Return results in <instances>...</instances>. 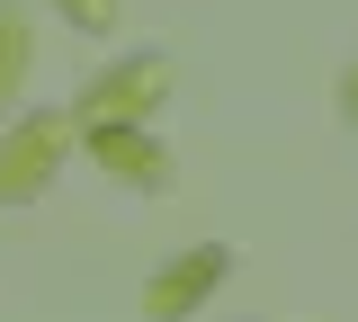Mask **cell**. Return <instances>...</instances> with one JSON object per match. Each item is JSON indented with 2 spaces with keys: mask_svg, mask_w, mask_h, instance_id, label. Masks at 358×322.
I'll return each instance as SVG.
<instances>
[{
  "mask_svg": "<svg viewBox=\"0 0 358 322\" xmlns=\"http://www.w3.org/2000/svg\"><path fill=\"white\" fill-rule=\"evenodd\" d=\"M206 277H224V251H197V260H179V269L152 286V314H162V322H179V314H188V295H197Z\"/></svg>",
  "mask_w": 358,
  "mask_h": 322,
  "instance_id": "1",
  "label": "cell"
},
{
  "mask_svg": "<svg viewBox=\"0 0 358 322\" xmlns=\"http://www.w3.org/2000/svg\"><path fill=\"white\" fill-rule=\"evenodd\" d=\"M18 81V18H0V90Z\"/></svg>",
  "mask_w": 358,
  "mask_h": 322,
  "instance_id": "2",
  "label": "cell"
},
{
  "mask_svg": "<svg viewBox=\"0 0 358 322\" xmlns=\"http://www.w3.org/2000/svg\"><path fill=\"white\" fill-rule=\"evenodd\" d=\"M81 27H108V0H81Z\"/></svg>",
  "mask_w": 358,
  "mask_h": 322,
  "instance_id": "3",
  "label": "cell"
}]
</instances>
